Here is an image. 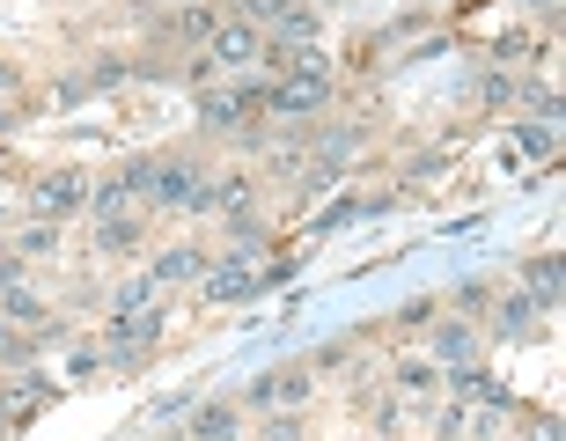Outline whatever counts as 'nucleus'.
I'll return each mask as SVG.
<instances>
[{
	"label": "nucleus",
	"instance_id": "1",
	"mask_svg": "<svg viewBox=\"0 0 566 441\" xmlns=\"http://www.w3.org/2000/svg\"><path fill=\"white\" fill-rule=\"evenodd\" d=\"M265 104H273L280 118H316V111L332 104V74H324V66H310V74H280V88L265 96Z\"/></svg>",
	"mask_w": 566,
	"mask_h": 441
},
{
	"label": "nucleus",
	"instance_id": "2",
	"mask_svg": "<svg viewBox=\"0 0 566 441\" xmlns=\"http://www.w3.org/2000/svg\"><path fill=\"white\" fill-rule=\"evenodd\" d=\"M147 199H155V207L207 213V207H213V185H207V177H199L191 162H163V169H155V191H147Z\"/></svg>",
	"mask_w": 566,
	"mask_h": 441
},
{
	"label": "nucleus",
	"instance_id": "3",
	"mask_svg": "<svg viewBox=\"0 0 566 441\" xmlns=\"http://www.w3.org/2000/svg\"><path fill=\"white\" fill-rule=\"evenodd\" d=\"M88 207V169H52V177H38V213L44 221H74V213Z\"/></svg>",
	"mask_w": 566,
	"mask_h": 441
},
{
	"label": "nucleus",
	"instance_id": "4",
	"mask_svg": "<svg viewBox=\"0 0 566 441\" xmlns=\"http://www.w3.org/2000/svg\"><path fill=\"white\" fill-rule=\"evenodd\" d=\"M265 96L273 88H213V96H199V126H213V133L251 126V111H265Z\"/></svg>",
	"mask_w": 566,
	"mask_h": 441
},
{
	"label": "nucleus",
	"instance_id": "5",
	"mask_svg": "<svg viewBox=\"0 0 566 441\" xmlns=\"http://www.w3.org/2000/svg\"><path fill=\"white\" fill-rule=\"evenodd\" d=\"M310 398V368H273V376H258L251 390H243V405L251 412H287V405Z\"/></svg>",
	"mask_w": 566,
	"mask_h": 441
},
{
	"label": "nucleus",
	"instance_id": "6",
	"mask_svg": "<svg viewBox=\"0 0 566 441\" xmlns=\"http://www.w3.org/2000/svg\"><path fill=\"white\" fill-rule=\"evenodd\" d=\"M111 346H104V360H140L147 346H155V338H163V316L155 309H140V316H118V324H111Z\"/></svg>",
	"mask_w": 566,
	"mask_h": 441
},
{
	"label": "nucleus",
	"instance_id": "7",
	"mask_svg": "<svg viewBox=\"0 0 566 441\" xmlns=\"http://www.w3.org/2000/svg\"><path fill=\"white\" fill-rule=\"evenodd\" d=\"M559 280H566V265H559V251H552V258H530V265H523V294H530V309H537V316H552V309H559Z\"/></svg>",
	"mask_w": 566,
	"mask_h": 441
},
{
	"label": "nucleus",
	"instance_id": "8",
	"mask_svg": "<svg viewBox=\"0 0 566 441\" xmlns=\"http://www.w3.org/2000/svg\"><path fill=\"white\" fill-rule=\"evenodd\" d=\"M265 287V280L251 273V258L235 251V258H221V265H207V294L213 302H243V294H258Z\"/></svg>",
	"mask_w": 566,
	"mask_h": 441
},
{
	"label": "nucleus",
	"instance_id": "9",
	"mask_svg": "<svg viewBox=\"0 0 566 441\" xmlns=\"http://www.w3.org/2000/svg\"><path fill=\"white\" fill-rule=\"evenodd\" d=\"M0 309H8V324H38V316H44V302L22 287V258L0 265Z\"/></svg>",
	"mask_w": 566,
	"mask_h": 441
},
{
	"label": "nucleus",
	"instance_id": "10",
	"mask_svg": "<svg viewBox=\"0 0 566 441\" xmlns=\"http://www.w3.org/2000/svg\"><path fill=\"white\" fill-rule=\"evenodd\" d=\"M265 44H258V30L251 22H213V66H243V60H258Z\"/></svg>",
	"mask_w": 566,
	"mask_h": 441
},
{
	"label": "nucleus",
	"instance_id": "11",
	"mask_svg": "<svg viewBox=\"0 0 566 441\" xmlns=\"http://www.w3.org/2000/svg\"><path fill=\"white\" fill-rule=\"evenodd\" d=\"M434 360L441 368H471V360H479V332H471V324H441L434 332Z\"/></svg>",
	"mask_w": 566,
	"mask_h": 441
},
{
	"label": "nucleus",
	"instance_id": "12",
	"mask_svg": "<svg viewBox=\"0 0 566 441\" xmlns=\"http://www.w3.org/2000/svg\"><path fill=\"white\" fill-rule=\"evenodd\" d=\"M147 280H155V287H177V280H207V258H199V251H163Z\"/></svg>",
	"mask_w": 566,
	"mask_h": 441
},
{
	"label": "nucleus",
	"instance_id": "13",
	"mask_svg": "<svg viewBox=\"0 0 566 441\" xmlns=\"http://www.w3.org/2000/svg\"><path fill=\"white\" fill-rule=\"evenodd\" d=\"M515 155H530V162H552V155H559V126H523V133H515Z\"/></svg>",
	"mask_w": 566,
	"mask_h": 441
},
{
	"label": "nucleus",
	"instance_id": "14",
	"mask_svg": "<svg viewBox=\"0 0 566 441\" xmlns=\"http://www.w3.org/2000/svg\"><path fill=\"white\" fill-rule=\"evenodd\" d=\"M229 434H235V405H207L191 420V441H229Z\"/></svg>",
	"mask_w": 566,
	"mask_h": 441
},
{
	"label": "nucleus",
	"instance_id": "15",
	"mask_svg": "<svg viewBox=\"0 0 566 441\" xmlns=\"http://www.w3.org/2000/svg\"><path fill=\"white\" fill-rule=\"evenodd\" d=\"M398 382H405V390H420V398H434V390H441V368L412 354V360H398Z\"/></svg>",
	"mask_w": 566,
	"mask_h": 441
},
{
	"label": "nucleus",
	"instance_id": "16",
	"mask_svg": "<svg viewBox=\"0 0 566 441\" xmlns=\"http://www.w3.org/2000/svg\"><path fill=\"white\" fill-rule=\"evenodd\" d=\"M273 66H280V74H310V66H324V60H316V44L287 38V44H273Z\"/></svg>",
	"mask_w": 566,
	"mask_h": 441
},
{
	"label": "nucleus",
	"instance_id": "17",
	"mask_svg": "<svg viewBox=\"0 0 566 441\" xmlns=\"http://www.w3.org/2000/svg\"><path fill=\"white\" fill-rule=\"evenodd\" d=\"M155 169H163V155H140V162H126V169H118V191H126V199L155 191Z\"/></svg>",
	"mask_w": 566,
	"mask_h": 441
},
{
	"label": "nucleus",
	"instance_id": "18",
	"mask_svg": "<svg viewBox=\"0 0 566 441\" xmlns=\"http://www.w3.org/2000/svg\"><path fill=\"white\" fill-rule=\"evenodd\" d=\"M530 332H537V309H530V294L501 302V338H530Z\"/></svg>",
	"mask_w": 566,
	"mask_h": 441
},
{
	"label": "nucleus",
	"instance_id": "19",
	"mask_svg": "<svg viewBox=\"0 0 566 441\" xmlns=\"http://www.w3.org/2000/svg\"><path fill=\"white\" fill-rule=\"evenodd\" d=\"M140 309H155V280H126V287H118V316H140Z\"/></svg>",
	"mask_w": 566,
	"mask_h": 441
},
{
	"label": "nucleus",
	"instance_id": "20",
	"mask_svg": "<svg viewBox=\"0 0 566 441\" xmlns=\"http://www.w3.org/2000/svg\"><path fill=\"white\" fill-rule=\"evenodd\" d=\"M104 251H140V221L111 213V221H104Z\"/></svg>",
	"mask_w": 566,
	"mask_h": 441
},
{
	"label": "nucleus",
	"instance_id": "21",
	"mask_svg": "<svg viewBox=\"0 0 566 441\" xmlns=\"http://www.w3.org/2000/svg\"><path fill=\"white\" fill-rule=\"evenodd\" d=\"M52 243H60V221H38V229L22 235V251H30V258H44ZM22 251H15V258H22Z\"/></svg>",
	"mask_w": 566,
	"mask_h": 441
},
{
	"label": "nucleus",
	"instance_id": "22",
	"mask_svg": "<svg viewBox=\"0 0 566 441\" xmlns=\"http://www.w3.org/2000/svg\"><path fill=\"white\" fill-rule=\"evenodd\" d=\"M0 360H30V338H22L15 324H0Z\"/></svg>",
	"mask_w": 566,
	"mask_h": 441
},
{
	"label": "nucleus",
	"instance_id": "23",
	"mask_svg": "<svg viewBox=\"0 0 566 441\" xmlns=\"http://www.w3.org/2000/svg\"><path fill=\"white\" fill-rule=\"evenodd\" d=\"M96 368H104V354H96V346H74V360H66V376H96Z\"/></svg>",
	"mask_w": 566,
	"mask_h": 441
},
{
	"label": "nucleus",
	"instance_id": "24",
	"mask_svg": "<svg viewBox=\"0 0 566 441\" xmlns=\"http://www.w3.org/2000/svg\"><path fill=\"white\" fill-rule=\"evenodd\" d=\"M493 52H501V60H530V52H537V44H530V38H523V30H507V38H501V44H493Z\"/></svg>",
	"mask_w": 566,
	"mask_h": 441
},
{
	"label": "nucleus",
	"instance_id": "25",
	"mask_svg": "<svg viewBox=\"0 0 566 441\" xmlns=\"http://www.w3.org/2000/svg\"><path fill=\"white\" fill-rule=\"evenodd\" d=\"M530 8H559V0H530Z\"/></svg>",
	"mask_w": 566,
	"mask_h": 441
},
{
	"label": "nucleus",
	"instance_id": "26",
	"mask_svg": "<svg viewBox=\"0 0 566 441\" xmlns=\"http://www.w3.org/2000/svg\"><path fill=\"white\" fill-rule=\"evenodd\" d=\"M0 434H8V412H0Z\"/></svg>",
	"mask_w": 566,
	"mask_h": 441
},
{
	"label": "nucleus",
	"instance_id": "27",
	"mask_svg": "<svg viewBox=\"0 0 566 441\" xmlns=\"http://www.w3.org/2000/svg\"><path fill=\"white\" fill-rule=\"evenodd\" d=\"M0 169H8V162H0Z\"/></svg>",
	"mask_w": 566,
	"mask_h": 441
}]
</instances>
